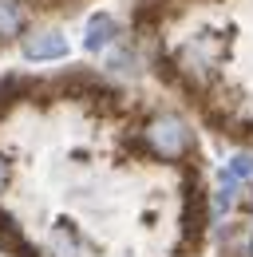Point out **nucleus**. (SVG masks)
I'll return each instance as SVG.
<instances>
[{
    "label": "nucleus",
    "instance_id": "obj_2",
    "mask_svg": "<svg viewBox=\"0 0 253 257\" xmlns=\"http://www.w3.org/2000/svg\"><path fill=\"white\" fill-rule=\"evenodd\" d=\"M67 56V40L60 32H32L24 40V60L32 64H48V60H63Z\"/></svg>",
    "mask_w": 253,
    "mask_h": 257
},
{
    "label": "nucleus",
    "instance_id": "obj_3",
    "mask_svg": "<svg viewBox=\"0 0 253 257\" xmlns=\"http://www.w3.org/2000/svg\"><path fill=\"white\" fill-rule=\"evenodd\" d=\"M115 36H119L115 16H111V12H95L91 20H87V28H83V48H87V52H103V48L115 44Z\"/></svg>",
    "mask_w": 253,
    "mask_h": 257
},
{
    "label": "nucleus",
    "instance_id": "obj_4",
    "mask_svg": "<svg viewBox=\"0 0 253 257\" xmlns=\"http://www.w3.org/2000/svg\"><path fill=\"white\" fill-rule=\"evenodd\" d=\"M28 24V4L24 0H0V44H12Z\"/></svg>",
    "mask_w": 253,
    "mask_h": 257
},
{
    "label": "nucleus",
    "instance_id": "obj_6",
    "mask_svg": "<svg viewBox=\"0 0 253 257\" xmlns=\"http://www.w3.org/2000/svg\"><path fill=\"white\" fill-rule=\"evenodd\" d=\"M4 182H8V162L0 159V186H4Z\"/></svg>",
    "mask_w": 253,
    "mask_h": 257
},
{
    "label": "nucleus",
    "instance_id": "obj_5",
    "mask_svg": "<svg viewBox=\"0 0 253 257\" xmlns=\"http://www.w3.org/2000/svg\"><path fill=\"white\" fill-rule=\"evenodd\" d=\"M229 174L233 178H253V155H237L229 162Z\"/></svg>",
    "mask_w": 253,
    "mask_h": 257
},
{
    "label": "nucleus",
    "instance_id": "obj_1",
    "mask_svg": "<svg viewBox=\"0 0 253 257\" xmlns=\"http://www.w3.org/2000/svg\"><path fill=\"white\" fill-rule=\"evenodd\" d=\"M143 147L151 159H166V162H178L194 151V135L190 127L174 115V111H158L143 123Z\"/></svg>",
    "mask_w": 253,
    "mask_h": 257
}]
</instances>
